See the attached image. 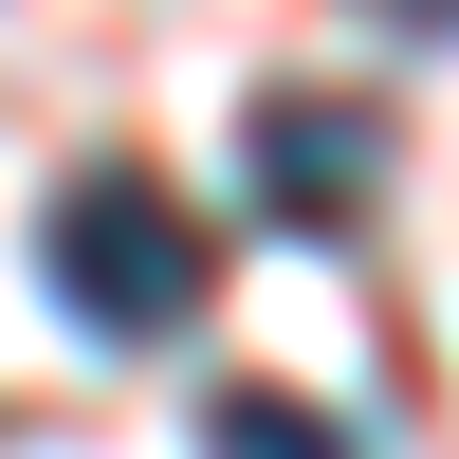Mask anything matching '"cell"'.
<instances>
[{
    "label": "cell",
    "mask_w": 459,
    "mask_h": 459,
    "mask_svg": "<svg viewBox=\"0 0 459 459\" xmlns=\"http://www.w3.org/2000/svg\"><path fill=\"white\" fill-rule=\"evenodd\" d=\"M37 276L92 350H166V331H203L221 239H203V203H166V166H74L37 203Z\"/></svg>",
    "instance_id": "6da1fadb"
},
{
    "label": "cell",
    "mask_w": 459,
    "mask_h": 459,
    "mask_svg": "<svg viewBox=\"0 0 459 459\" xmlns=\"http://www.w3.org/2000/svg\"><path fill=\"white\" fill-rule=\"evenodd\" d=\"M239 184L276 239H350L368 203H386V110L368 92H257L239 110Z\"/></svg>",
    "instance_id": "7a4b0ae2"
},
{
    "label": "cell",
    "mask_w": 459,
    "mask_h": 459,
    "mask_svg": "<svg viewBox=\"0 0 459 459\" xmlns=\"http://www.w3.org/2000/svg\"><path fill=\"white\" fill-rule=\"evenodd\" d=\"M203 459H368L331 404H294V386H221L203 404Z\"/></svg>",
    "instance_id": "3957f363"
},
{
    "label": "cell",
    "mask_w": 459,
    "mask_h": 459,
    "mask_svg": "<svg viewBox=\"0 0 459 459\" xmlns=\"http://www.w3.org/2000/svg\"><path fill=\"white\" fill-rule=\"evenodd\" d=\"M368 19H386V37H459V0H368Z\"/></svg>",
    "instance_id": "277c9868"
}]
</instances>
